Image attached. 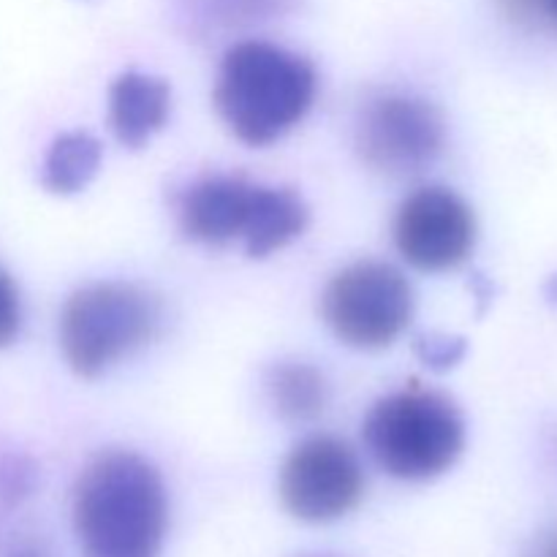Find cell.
<instances>
[{"label":"cell","mask_w":557,"mask_h":557,"mask_svg":"<svg viewBox=\"0 0 557 557\" xmlns=\"http://www.w3.org/2000/svg\"><path fill=\"white\" fill-rule=\"evenodd\" d=\"M308 557H332V555H308Z\"/></svg>","instance_id":"d6986e66"},{"label":"cell","mask_w":557,"mask_h":557,"mask_svg":"<svg viewBox=\"0 0 557 557\" xmlns=\"http://www.w3.org/2000/svg\"><path fill=\"white\" fill-rule=\"evenodd\" d=\"M315 90L319 76L302 54L270 41H239L218 69L215 109L239 141L264 147L302 123Z\"/></svg>","instance_id":"7a4b0ae2"},{"label":"cell","mask_w":557,"mask_h":557,"mask_svg":"<svg viewBox=\"0 0 557 557\" xmlns=\"http://www.w3.org/2000/svg\"><path fill=\"white\" fill-rule=\"evenodd\" d=\"M354 139L373 172L411 177L441 158L446 123L438 107L424 98L411 92H379L359 109Z\"/></svg>","instance_id":"8992f818"},{"label":"cell","mask_w":557,"mask_h":557,"mask_svg":"<svg viewBox=\"0 0 557 557\" xmlns=\"http://www.w3.org/2000/svg\"><path fill=\"white\" fill-rule=\"evenodd\" d=\"M417 310L413 288L386 261H354L332 275L321 294V315L332 335L357 351L389 348Z\"/></svg>","instance_id":"5b68a950"},{"label":"cell","mask_w":557,"mask_h":557,"mask_svg":"<svg viewBox=\"0 0 557 557\" xmlns=\"http://www.w3.org/2000/svg\"><path fill=\"white\" fill-rule=\"evenodd\" d=\"M161 324V299L139 283H90L65 299L60 348L76 375L98 379L150 346Z\"/></svg>","instance_id":"277c9868"},{"label":"cell","mask_w":557,"mask_h":557,"mask_svg":"<svg viewBox=\"0 0 557 557\" xmlns=\"http://www.w3.org/2000/svg\"><path fill=\"white\" fill-rule=\"evenodd\" d=\"M362 438L392 479L430 482L460 460L466 419L451 397L413 386L392 392L370 408Z\"/></svg>","instance_id":"3957f363"},{"label":"cell","mask_w":557,"mask_h":557,"mask_svg":"<svg viewBox=\"0 0 557 557\" xmlns=\"http://www.w3.org/2000/svg\"><path fill=\"white\" fill-rule=\"evenodd\" d=\"M395 245L403 259L422 272H449L466 264L476 245L471 205L444 185L408 194L395 215Z\"/></svg>","instance_id":"ba28073f"},{"label":"cell","mask_w":557,"mask_h":557,"mask_svg":"<svg viewBox=\"0 0 557 557\" xmlns=\"http://www.w3.org/2000/svg\"><path fill=\"white\" fill-rule=\"evenodd\" d=\"M310 212L302 196L294 194L292 188H270L261 185L259 205H256L253 226L245 237V253L250 259H264V256L277 253L294 239L302 237L308 228Z\"/></svg>","instance_id":"8fae6325"},{"label":"cell","mask_w":557,"mask_h":557,"mask_svg":"<svg viewBox=\"0 0 557 557\" xmlns=\"http://www.w3.org/2000/svg\"><path fill=\"white\" fill-rule=\"evenodd\" d=\"M172 90L163 79L125 71L109 87V125L125 147H141L166 125Z\"/></svg>","instance_id":"30bf717a"},{"label":"cell","mask_w":557,"mask_h":557,"mask_svg":"<svg viewBox=\"0 0 557 557\" xmlns=\"http://www.w3.org/2000/svg\"><path fill=\"white\" fill-rule=\"evenodd\" d=\"M277 493L297 520L324 525L346 517L364 495V471L357 451L335 435H310L283 460Z\"/></svg>","instance_id":"52a82bcc"},{"label":"cell","mask_w":557,"mask_h":557,"mask_svg":"<svg viewBox=\"0 0 557 557\" xmlns=\"http://www.w3.org/2000/svg\"><path fill=\"white\" fill-rule=\"evenodd\" d=\"M259 183L232 174H212L190 183L177 199L180 232L199 245L245 243L259 205Z\"/></svg>","instance_id":"9c48e42d"},{"label":"cell","mask_w":557,"mask_h":557,"mask_svg":"<svg viewBox=\"0 0 557 557\" xmlns=\"http://www.w3.org/2000/svg\"><path fill=\"white\" fill-rule=\"evenodd\" d=\"M506 9L517 16H531L536 14L539 9H549L547 0H504Z\"/></svg>","instance_id":"e0dca14e"},{"label":"cell","mask_w":557,"mask_h":557,"mask_svg":"<svg viewBox=\"0 0 557 557\" xmlns=\"http://www.w3.org/2000/svg\"><path fill=\"white\" fill-rule=\"evenodd\" d=\"M166 525L161 473L136 451H103L76 479L74 531L85 557H158Z\"/></svg>","instance_id":"6da1fadb"},{"label":"cell","mask_w":557,"mask_h":557,"mask_svg":"<svg viewBox=\"0 0 557 557\" xmlns=\"http://www.w3.org/2000/svg\"><path fill=\"white\" fill-rule=\"evenodd\" d=\"M22 330V299L20 288L9 277V272L0 270V348L16 341Z\"/></svg>","instance_id":"2e32d148"},{"label":"cell","mask_w":557,"mask_h":557,"mask_svg":"<svg viewBox=\"0 0 557 557\" xmlns=\"http://www.w3.org/2000/svg\"><path fill=\"white\" fill-rule=\"evenodd\" d=\"M413 348L430 370H449L466 357V341L451 335H422Z\"/></svg>","instance_id":"9a60e30c"},{"label":"cell","mask_w":557,"mask_h":557,"mask_svg":"<svg viewBox=\"0 0 557 557\" xmlns=\"http://www.w3.org/2000/svg\"><path fill=\"white\" fill-rule=\"evenodd\" d=\"M101 166V145L96 136L71 131L58 136L41 163V185L52 194L69 196L87 188Z\"/></svg>","instance_id":"4fadbf2b"},{"label":"cell","mask_w":557,"mask_h":557,"mask_svg":"<svg viewBox=\"0 0 557 557\" xmlns=\"http://www.w3.org/2000/svg\"><path fill=\"white\" fill-rule=\"evenodd\" d=\"M547 3H549V11L557 16V0H547Z\"/></svg>","instance_id":"ac0fdd59"},{"label":"cell","mask_w":557,"mask_h":557,"mask_svg":"<svg viewBox=\"0 0 557 557\" xmlns=\"http://www.w3.org/2000/svg\"><path fill=\"white\" fill-rule=\"evenodd\" d=\"M36 484V471L30 462L20 455H0V500L14 506L30 495Z\"/></svg>","instance_id":"5bb4252c"},{"label":"cell","mask_w":557,"mask_h":557,"mask_svg":"<svg viewBox=\"0 0 557 557\" xmlns=\"http://www.w3.org/2000/svg\"><path fill=\"white\" fill-rule=\"evenodd\" d=\"M267 395L277 417L294 424L313 422L330 406L326 375L299 359L272 364L267 373Z\"/></svg>","instance_id":"7c38bea8"}]
</instances>
